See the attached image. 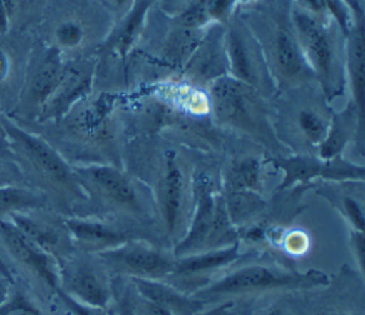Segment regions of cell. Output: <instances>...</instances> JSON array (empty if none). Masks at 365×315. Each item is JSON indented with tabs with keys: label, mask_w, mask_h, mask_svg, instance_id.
Wrapping results in <instances>:
<instances>
[{
	"label": "cell",
	"mask_w": 365,
	"mask_h": 315,
	"mask_svg": "<svg viewBox=\"0 0 365 315\" xmlns=\"http://www.w3.org/2000/svg\"><path fill=\"white\" fill-rule=\"evenodd\" d=\"M0 123L13 161L19 167L24 182L26 180L31 181L34 190L44 194L47 200L50 194L61 201L84 197L73 167L47 140L30 133L6 114H0Z\"/></svg>",
	"instance_id": "obj_1"
},
{
	"label": "cell",
	"mask_w": 365,
	"mask_h": 315,
	"mask_svg": "<svg viewBox=\"0 0 365 315\" xmlns=\"http://www.w3.org/2000/svg\"><path fill=\"white\" fill-rule=\"evenodd\" d=\"M331 278L319 269L297 271L282 267L251 264L241 267L192 294L204 304L232 301L238 296L259 295L271 291H302L329 285Z\"/></svg>",
	"instance_id": "obj_2"
},
{
	"label": "cell",
	"mask_w": 365,
	"mask_h": 315,
	"mask_svg": "<svg viewBox=\"0 0 365 315\" xmlns=\"http://www.w3.org/2000/svg\"><path fill=\"white\" fill-rule=\"evenodd\" d=\"M194 205L191 222L173 249L174 257L218 249L238 242V229L230 218L225 198L215 195L204 178L197 180Z\"/></svg>",
	"instance_id": "obj_3"
},
{
	"label": "cell",
	"mask_w": 365,
	"mask_h": 315,
	"mask_svg": "<svg viewBox=\"0 0 365 315\" xmlns=\"http://www.w3.org/2000/svg\"><path fill=\"white\" fill-rule=\"evenodd\" d=\"M210 90V104L220 123L245 133L265 145L277 144L257 90L231 76L214 78Z\"/></svg>",
	"instance_id": "obj_4"
},
{
	"label": "cell",
	"mask_w": 365,
	"mask_h": 315,
	"mask_svg": "<svg viewBox=\"0 0 365 315\" xmlns=\"http://www.w3.org/2000/svg\"><path fill=\"white\" fill-rule=\"evenodd\" d=\"M291 24L314 77L318 78L322 90L332 97L338 91V58L332 36L312 11L304 9L292 10Z\"/></svg>",
	"instance_id": "obj_5"
},
{
	"label": "cell",
	"mask_w": 365,
	"mask_h": 315,
	"mask_svg": "<svg viewBox=\"0 0 365 315\" xmlns=\"http://www.w3.org/2000/svg\"><path fill=\"white\" fill-rule=\"evenodd\" d=\"M76 180L84 194L98 200L106 207L134 217H143L144 207L133 181L111 165L90 164L73 167Z\"/></svg>",
	"instance_id": "obj_6"
},
{
	"label": "cell",
	"mask_w": 365,
	"mask_h": 315,
	"mask_svg": "<svg viewBox=\"0 0 365 315\" xmlns=\"http://www.w3.org/2000/svg\"><path fill=\"white\" fill-rule=\"evenodd\" d=\"M97 257L103 268L114 277L141 279H165L171 274L175 259L174 255L137 238L103 251Z\"/></svg>",
	"instance_id": "obj_7"
},
{
	"label": "cell",
	"mask_w": 365,
	"mask_h": 315,
	"mask_svg": "<svg viewBox=\"0 0 365 315\" xmlns=\"http://www.w3.org/2000/svg\"><path fill=\"white\" fill-rule=\"evenodd\" d=\"M0 245L26 278L54 295L58 288L57 261L33 244L9 218L0 220Z\"/></svg>",
	"instance_id": "obj_8"
},
{
	"label": "cell",
	"mask_w": 365,
	"mask_h": 315,
	"mask_svg": "<svg viewBox=\"0 0 365 315\" xmlns=\"http://www.w3.org/2000/svg\"><path fill=\"white\" fill-rule=\"evenodd\" d=\"M71 252L57 262L58 286L81 304L107 309L111 302V284L103 265L94 262L86 252Z\"/></svg>",
	"instance_id": "obj_9"
},
{
	"label": "cell",
	"mask_w": 365,
	"mask_h": 315,
	"mask_svg": "<svg viewBox=\"0 0 365 315\" xmlns=\"http://www.w3.org/2000/svg\"><path fill=\"white\" fill-rule=\"evenodd\" d=\"M224 48L231 77L257 91L269 87L272 78L268 74L269 66L265 64L264 50L245 27L231 23L225 33Z\"/></svg>",
	"instance_id": "obj_10"
},
{
	"label": "cell",
	"mask_w": 365,
	"mask_h": 315,
	"mask_svg": "<svg viewBox=\"0 0 365 315\" xmlns=\"http://www.w3.org/2000/svg\"><path fill=\"white\" fill-rule=\"evenodd\" d=\"M275 165L284 172L279 190L289 188L295 184L312 182L315 180L362 182L365 177V167L362 164L352 162L342 158V155L329 160L311 155L282 157L275 161Z\"/></svg>",
	"instance_id": "obj_11"
},
{
	"label": "cell",
	"mask_w": 365,
	"mask_h": 315,
	"mask_svg": "<svg viewBox=\"0 0 365 315\" xmlns=\"http://www.w3.org/2000/svg\"><path fill=\"white\" fill-rule=\"evenodd\" d=\"M240 257V242L218 249L175 257L173 271L165 279L180 291L192 295L210 282L215 271L231 265Z\"/></svg>",
	"instance_id": "obj_12"
},
{
	"label": "cell",
	"mask_w": 365,
	"mask_h": 315,
	"mask_svg": "<svg viewBox=\"0 0 365 315\" xmlns=\"http://www.w3.org/2000/svg\"><path fill=\"white\" fill-rule=\"evenodd\" d=\"M9 220L57 262L76 251L63 218H50L38 214V210H30L13 212Z\"/></svg>",
	"instance_id": "obj_13"
},
{
	"label": "cell",
	"mask_w": 365,
	"mask_h": 315,
	"mask_svg": "<svg viewBox=\"0 0 365 315\" xmlns=\"http://www.w3.org/2000/svg\"><path fill=\"white\" fill-rule=\"evenodd\" d=\"M64 73L66 66L61 58V50L58 47H48L27 78L20 105L23 113H31L37 117L41 107L58 87Z\"/></svg>",
	"instance_id": "obj_14"
},
{
	"label": "cell",
	"mask_w": 365,
	"mask_h": 315,
	"mask_svg": "<svg viewBox=\"0 0 365 315\" xmlns=\"http://www.w3.org/2000/svg\"><path fill=\"white\" fill-rule=\"evenodd\" d=\"M268 56L272 60L274 74L281 83H295L305 78L307 74H312L298 44L292 24L288 26L285 21H278L272 27L268 38Z\"/></svg>",
	"instance_id": "obj_15"
},
{
	"label": "cell",
	"mask_w": 365,
	"mask_h": 315,
	"mask_svg": "<svg viewBox=\"0 0 365 315\" xmlns=\"http://www.w3.org/2000/svg\"><path fill=\"white\" fill-rule=\"evenodd\" d=\"M74 249L86 254H100L131 239L120 227L87 217H63Z\"/></svg>",
	"instance_id": "obj_16"
},
{
	"label": "cell",
	"mask_w": 365,
	"mask_h": 315,
	"mask_svg": "<svg viewBox=\"0 0 365 315\" xmlns=\"http://www.w3.org/2000/svg\"><path fill=\"white\" fill-rule=\"evenodd\" d=\"M184 172L180 167L177 155L167 151L164 158L163 178L160 182L158 204L164 228L168 235L174 237L181 225L184 211Z\"/></svg>",
	"instance_id": "obj_17"
},
{
	"label": "cell",
	"mask_w": 365,
	"mask_h": 315,
	"mask_svg": "<svg viewBox=\"0 0 365 315\" xmlns=\"http://www.w3.org/2000/svg\"><path fill=\"white\" fill-rule=\"evenodd\" d=\"M128 279L131 281L137 292L154 301L171 315H195L205 309L207 304L190 294L180 291L165 279Z\"/></svg>",
	"instance_id": "obj_18"
},
{
	"label": "cell",
	"mask_w": 365,
	"mask_h": 315,
	"mask_svg": "<svg viewBox=\"0 0 365 315\" xmlns=\"http://www.w3.org/2000/svg\"><path fill=\"white\" fill-rule=\"evenodd\" d=\"M356 134L362 138V111L351 100L344 110L332 114L325 138L318 145V157H339Z\"/></svg>",
	"instance_id": "obj_19"
},
{
	"label": "cell",
	"mask_w": 365,
	"mask_h": 315,
	"mask_svg": "<svg viewBox=\"0 0 365 315\" xmlns=\"http://www.w3.org/2000/svg\"><path fill=\"white\" fill-rule=\"evenodd\" d=\"M90 87V76L74 68L66 67V73L53 95L46 101L37 114L38 123L58 121L84 95Z\"/></svg>",
	"instance_id": "obj_20"
},
{
	"label": "cell",
	"mask_w": 365,
	"mask_h": 315,
	"mask_svg": "<svg viewBox=\"0 0 365 315\" xmlns=\"http://www.w3.org/2000/svg\"><path fill=\"white\" fill-rule=\"evenodd\" d=\"M346 70L352 88V101L362 111L364 101V30L358 20L346 34Z\"/></svg>",
	"instance_id": "obj_21"
},
{
	"label": "cell",
	"mask_w": 365,
	"mask_h": 315,
	"mask_svg": "<svg viewBox=\"0 0 365 315\" xmlns=\"http://www.w3.org/2000/svg\"><path fill=\"white\" fill-rule=\"evenodd\" d=\"M48 200L44 194L20 184L0 187V220L13 212L44 210Z\"/></svg>",
	"instance_id": "obj_22"
},
{
	"label": "cell",
	"mask_w": 365,
	"mask_h": 315,
	"mask_svg": "<svg viewBox=\"0 0 365 315\" xmlns=\"http://www.w3.org/2000/svg\"><path fill=\"white\" fill-rule=\"evenodd\" d=\"M153 1L154 0H133L130 4L127 14L110 38V46L115 48L120 56H125L134 44V40L141 30L144 17Z\"/></svg>",
	"instance_id": "obj_23"
},
{
	"label": "cell",
	"mask_w": 365,
	"mask_h": 315,
	"mask_svg": "<svg viewBox=\"0 0 365 315\" xmlns=\"http://www.w3.org/2000/svg\"><path fill=\"white\" fill-rule=\"evenodd\" d=\"M261 162L255 157H242L231 164L227 172V185L230 192H259L261 188Z\"/></svg>",
	"instance_id": "obj_24"
},
{
	"label": "cell",
	"mask_w": 365,
	"mask_h": 315,
	"mask_svg": "<svg viewBox=\"0 0 365 315\" xmlns=\"http://www.w3.org/2000/svg\"><path fill=\"white\" fill-rule=\"evenodd\" d=\"M0 315H43L27 296L26 291L16 282L11 285L6 301L0 304Z\"/></svg>",
	"instance_id": "obj_25"
},
{
	"label": "cell",
	"mask_w": 365,
	"mask_h": 315,
	"mask_svg": "<svg viewBox=\"0 0 365 315\" xmlns=\"http://www.w3.org/2000/svg\"><path fill=\"white\" fill-rule=\"evenodd\" d=\"M298 125L305 138L314 145L321 144L328 130V123L318 114V111L311 108H302L298 113Z\"/></svg>",
	"instance_id": "obj_26"
},
{
	"label": "cell",
	"mask_w": 365,
	"mask_h": 315,
	"mask_svg": "<svg viewBox=\"0 0 365 315\" xmlns=\"http://www.w3.org/2000/svg\"><path fill=\"white\" fill-rule=\"evenodd\" d=\"M125 295L127 301L135 315H171L164 308H161L154 301L143 296L140 292L135 291L131 281H125Z\"/></svg>",
	"instance_id": "obj_27"
},
{
	"label": "cell",
	"mask_w": 365,
	"mask_h": 315,
	"mask_svg": "<svg viewBox=\"0 0 365 315\" xmlns=\"http://www.w3.org/2000/svg\"><path fill=\"white\" fill-rule=\"evenodd\" d=\"M335 204H338L339 211L342 212L345 220L349 222L351 229L364 231V225H365L364 210H362V205L354 197H349V195L339 197Z\"/></svg>",
	"instance_id": "obj_28"
},
{
	"label": "cell",
	"mask_w": 365,
	"mask_h": 315,
	"mask_svg": "<svg viewBox=\"0 0 365 315\" xmlns=\"http://www.w3.org/2000/svg\"><path fill=\"white\" fill-rule=\"evenodd\" d=\"M279 244L282 251L298 257L309 249V235L299 228L288 229L279 237Z\"/></svg>",
	"instance_id": "obj_29"
},
{
	"label": "cell",
	"mask_w": 365,
	"mask_h": 315,
	"mask_svg": "<svg viewBox=\"0 0 365 315\" xmlns=\"http://www.w3.org/2000/svg\"><path fill=\"white\" fill-rule=\"evenodd\" d=\"M83 37H84L83 27L73 20L63 21L56 29V40L61 47H67V48L77 47L83 41Z\"/></svg>",
	"instance_id": "obj_30"
},
{
	"label": "cell",
	"mask_w": 365,
	"mask_h": 315,
	"mask_svg": "<svg viewBox=\"0 0 365 315\" xmlns=\"http://www.w3.org/2000/svg\"><path fill=\"white\" fill-rule=\"evenodd\" d=\"M54 296L61 302V305L70 312V315H108L107 309L90 306L86 304L78 302L77 299L71 298L67 292H64L60 286L56 289Z\"/></svg>",
	"instance_id": "obj_31"
},
{
	"label": "cell",
	"mask_w": 365,
	"mask_h": 315,
	"mask_svg": "<svg viewBox=\"0 0 365 315\" xmlns=\"http://www.w3.org/2000/svg\"><path fill=\"white\" fill-rule=\"evenodd\" d=\"M208 21H210V17L205 9V0H200L192 6H190L185 11L181 13L178 19V23L187 29H198Z\"/></svg>",
	"instance_id": "obj_32"
},
{
	"label": "cell",
	"mask_w": 365,
	"mask_h": 315,
	"mask_svg": "<svg viewBox=\"0 0 365 315\" xmlns=\"http://www.w3.org/2000/svg\"><path fill=\"white\" fill-rule=\"evenodd\" d=\"M111 301L114 306V315H135L127 301L123 277H114L111 282Z\"/></svg>",
	"instance_id": "obj_33"
},
{
	"label": "cell",
	"mask_w": 365,
	"mask_h": 315,
	"mask_svg": "<svg viewBox=\"0 0 365 315\" xmlns=\"http://www.w3.org/2000/svg\"><path fill=\"white\" fill-rule=\"evenodd\" d=\"M23 177L14 161L0 157V187L11 184H23Z\"/></svg>",
	"instance_id": "obj_34"
},
{
	"label": "cell",
	"mask_w": 365,
	"mask_h": 315,
	"mask_svg": "<svg viewBox=\"0 0 365 315\" xmlns=\"http://www.w3.org/2000/svg\"><path fill=\"white\" fill-rule=\"evenodd\" d=\"M235 0H205V9L210 20H222L228 16Z\"/></svg>",
	"instance_id": "obj_35"
},
{
	"label": "cell",
	"mask_w": 365,
	"mask_h": 315,
	"mask_svg": "<svg viewBox=\"0 0 365 315\" xmlns=\"http://www.w3.org/2000/svg\"><path fill=\"white\" fill-rule=\"evenodd\" d=\"M349 245L352 249V255L358 262L359 272L364 274V231H349Z\"/></svg>",
	"instance_id": "obj_36"
},
{
	"label": "cell",
	"mask_w": 365,
	"mask_h": 315,
	"mask_svg": "<svg viewBox=\"0 0 365 315\" xmlns=\"http://www.w3.org/2000/svg\"><path fill=\"white\" fill-rule=\"evenodd\" d=\"M232 306H234V301H222V302H217L215 306L207 311L202 309L195 315H230L232 311Z\"/></svg>",
	"instance_id": "obj_37"
},
{
	"label": "cell",
	"mask_w": 365,
	"mask_h": 315,
	"mask_svg": "<svg viewBox=\"0 0 365 315\" xmlns=\"http://www.w3.org/2000/svg\"><path fill=\"white\" fill-rule=\"evenodd\" d=\"M0 157L13 161V155H11V151H10L9 145H7V141H6V135H4V131H3L1 123H0Z\"/></svg>",
	"instance_id": "obj_38"
},
{
	"label": "cell",
	"mask_w": 365,
	"mask_h": 315,
	"mask_svg": "<svg viewBox=\"0 0 365 315\" xmlns=\"http://www.w3.org/2000/svg\"><path fill=\"white\" fill-rule=\"evenodd\" d=\"M10 70V61H9V56L0 50V81L6 80L7 74Z\"/></svg>",
	"instance_id": "obj_39"
},
{
	"label": "cell",
	"mask_w": 365,
	"mask_h": 315,
	"mask_svg": "<svg viewBox=\"0 0 365 315\" xmlns=\"http://www.w3.org/2000/svg\"><path fill=\"white\" fill-rule=\"evenodd\" d=\"M14 282H10L7 278H4V277H0V304L3 302V301H6L7 299V296H9V294H10V289H11V285H13Z\"/></svg>",
	"instance_id": "obj_40"
},
{
	"label": "cell",
	"mask_w": 365,
	"mask_h": 315,
	"mask_svg": "<svg viewBox=\"0 0 365 315\" xmlns=\"http://www.w3.org/2000/svg\"><path fill=\"white\" fill-rule=\"evenodd\" d=\"M345 4L349 7V10H352L358 19H362V4L361 0H344Z\"/></svg>",
	"instance_id": "obj_41"
},
{
	"label": "cell",
	"mask_w": 365,
	"mask_h": 315,
	"mask_svg": "<svg viewBox=\"0 0 365 315\" xmlns=\"http://www.w3.org/2000/svg\"><path fill=\"white\" fill-rule=\"evenodd\" d=\"M307 3H308L309 9H311L312 11H318V10L325 9V7H324V1H322V0H307Z\"/></svg>",
	"instance_id": "obj_42"
},
{
	"label": "cell",
	"mask_w": 365,
	"mask_h": 315,
	"mask_svg": "<svg viewBox=\"0 0 365 315\" xmlns=\"http://www.w3.org/2000/svg\"><path fill=\"white\" fill-rule=\"evenodd\" d=\"M111 3L117 7V9H124V7H130V4L133 3V0H111Z\"/></svg>",
	"instance_id": "obj_43"
},
{
	"label": "cell",
	"mask_w": 365,
	"mask_h": 315,
	"mask_svg": "<svg viewBox=\"0 0 365 315\" xmlns=\"http://www.w3.org/2000/svg\"><path fill=\"white\" fill-rule=\"evenodd\" d=\"M315 315H352V314H346V312H339V311H328V309H322V311L317 312Z\"/></svg>",
	"instance_id": "obj_44"
},
{
	"label": "cell",
	"mask_w": 365,
	"mask_h": 315,
	"mask_svg": "<svg viewBox=\"0 0 365 315\" xmlns=\"http://www.w3.org/2000/svg\"><path fill=\"white\" fill-rule=\"evenodd\" d=\"M261 315H284V314H282V309H281V308H271V309L265 311V312L261 314Z\"/></svg>",
	"instance_id": "obj_45"
},
{
	"label": "cell",
	"mask_w": 365,
	"mask_h": 315,
	"mask_svg": "<svg viewBox=\"0 0 365 315\" xmlns=\"http://www.w3.org/2000/svg\"><path fill=\"white\" fill-rule=\"evenodd\" d=\"M100 1H104V3H106V0H100Z\"/></svg>",
	"instance_id": "obj_46"
},
{
	"label": "cell",
	"mask_w": 365,
	"mask_h": 315,
	"mask_svg": "<svg viewBox=\"0 0 365 315\" xmlns=\"http://www.w3.org/2000/svg\"><path fill=\"white\" fill-rule=\"evenodd\" d=\"M242 1H247V0H242Z\"/></svg>",
	"instance_id": "obj_47"
}]
</instances>
